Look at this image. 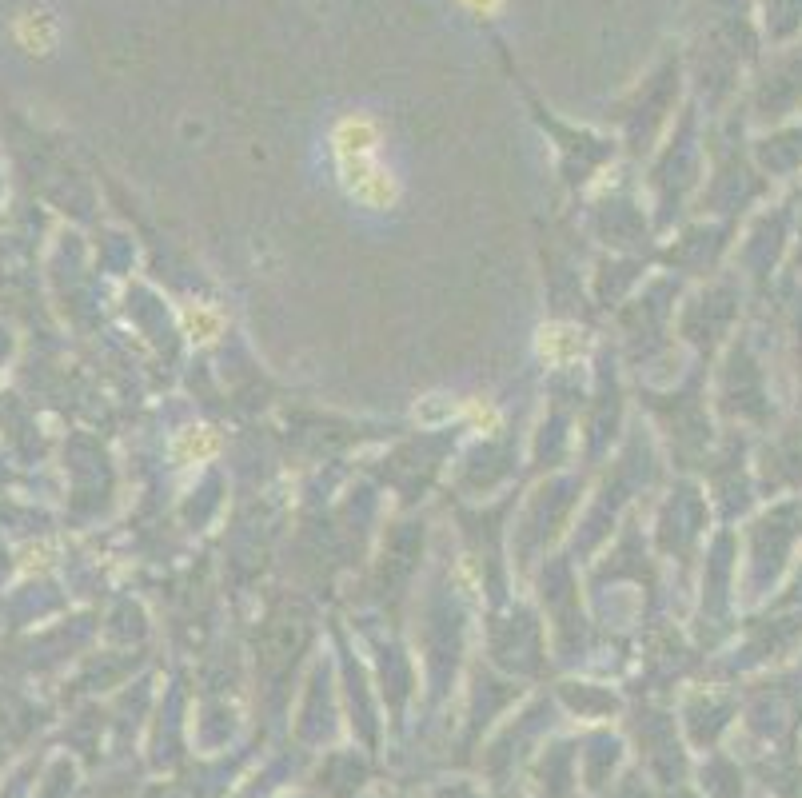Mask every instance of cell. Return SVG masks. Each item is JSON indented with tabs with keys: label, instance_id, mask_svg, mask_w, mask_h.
Returning a JSON list of instances; mask_svg holds the SVG:
<instances>
[{
	"label": "cell",
	"instance_id": "cell-4",
	"mask_svg": "<svg viewBox=\"0 0 802 798\" xmlns=\"http://www.w3.org/2000/svg\"><path fill=\"white\" fill-rule=\"evenodd\" d=\"M539 348H543V356H551V360H567L571 352H579V340H575L571 328H543Z\"/></svg>",
	"mask_w": 802,
	"mask_h": 798
},
{
	"label": "cell",
	"instance_id": "cell-2",
	"mask_svg": "<svg viewBox=\"0 0 802 798\" xmlns=\"http://www.w3.org/2000/svg\"><path fill=\"white\" fill-rule=\"evenodd\" d=\"M332 152H336V164L380 156V124L368 116H344L332 132Z\"/></svg>",
	"mask_w": 802,
	"mask_h": 798
},
{
	"label": "cell",
	"instance_id": "cell-5",
	"mask_svg": "<svg viewBox=\"0 0 802 798\" xmlns=\"http://www.w3.org/2000/svg\"><path fill=\"white\" fill-rule=\"evenodd\" d=\"M184 324H188L192 340H212V336L220 332V316H216V312H204V308L188 312V316H184Z\"/></svg>",
	"mask_w": 802,
	"mask_h": 798
},
{
	"label": "cell",
	"instance_id": "cell-1",
	"mask_svg": "<svg viewBox=\"0 0 802 798\" xmlns=\"http://www.w3.org/2000/svg\"><path fill=\"white\" fill-rule=\"evenodd\" d=\"M12 36L24 52L32 56H48L56 44H60V20L48 4H24L12 20Z\"/></svg>",
	"mask_w": 802,
	"mask_h": 798
},
{
	"label": "cell",
	"instance_id": "cell-6",
	"mask_svg": "<svg viewBox=\"0 0 802 798\" xmlns=\"http://www.w3.org/2000/svg\"><path fill=\"white\" fill-rule=\"evenodd\" d=\"M463 4H467L471 12H483V16H487V12H495L503 0H463Z\"/></svg>",
	"mask_w": 802,
	"mask_h": 798
},
{
	"label": "cell",
	"instance_id": "cell-3",
	"mask_svg": "<svg viewBox=\"0 0 802 798\" xmlns=\"http://www.w3.org/2000/svg\"><path fill=\"white\" fill-rule=\"evenodd\" d=\"M172 451H176L180 463H200V459H208V455L220 451V439H216L212 427H192V431H184V435L176 439Z\"/></svg>",
	"mask_w": 802,
	"mask_h": 798
}]
</instances>
